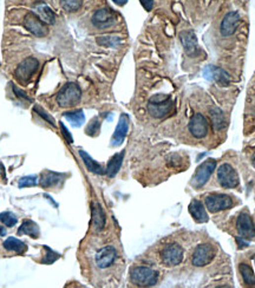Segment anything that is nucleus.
Returning a JSON list of instances; mask_svg holds the SVG:
<instances>
[{"label": "nucleus", "instance_id": "nucleus-1", "mask_svg": "<svg viewBox=\"0 0 255 288\" xmlns=\"http://www.w3.org/2000/svg\"><path fill=\"white\" fill-rule=\"evenodd\" d=\"M174 104L170 96L168 95H155L149 100L148 111L155 118H163L173 111Z\"/></svg>", "mask_w": 255, "mask_h": 288}, {"label": "nucleus", "instance_id": "nucleus-2", "mask_svg": "<svg viewBox=\"0 0 255 288\" xmlns=\"http://www.w3.org/2000/svg\"><path fill=\"white\" fill-rule=\"evenodd\" d=\"M158 274L148 267H134L130 271L131 283L139 287H151L157 284Z\"/></svg>", "mask_w": 255, "mask_h": 288}, {"label": "nucleus", "instance_id": "nucleus-3", "mask_svg": "<svg viewBox=\"0 0 255 288\" xmlns=\"http://www.w3.org/2000/svg\"><path fill=\"white\" fill-rule=\"evenodd\" d=\"M82 97V91L76 83H68L57 95V103L63 108L73 107Z\"/></svg>", "mask_w": 255, "mask_h": 288}, {"label": "nucleus", "instance_id": "nucleus-4", "mask_svg": "<svg viewBox=\"0 0 255 288\" xmlns=\"http://www.w3.org/2000/svg\"><path fill=\"white\" fill-rule=\"evenodd\" d=\"M232 206V197L226 194H211L206 197V207L211 213L226 211Z\"/></svg>", "mask_w": 255, "mask_h": 288}, {"label": "nucleus", "instance_id": "nucleus-5", "mask_svg": "<svg viewBox=\"0 0 255 288\" xmlns=\"http://www.w3.org/2000/svg\"><path fill=\"white\" fill-rule=\"evenodd\" d=\"M215 168H217V161L208 160L203 162V163L197 168L196 173H195L193 181H191L193 187L195 188L203 187V185L208 182V180L211 178L213 172L215 170Z\"/></svg>", "mask_w": 255, "mask_h": 288}, {"label": "nucleus", "instance_id": "nucleus-6", "mask_svg": "<svg viewBox=\"0 0 255 288\" xmlns=\"http://www.w3.org/2000/svg\"><path fill=\"white\" fill-rule=\"evenodd\" d=\"M218 180L221 187L223 188H235L239 185V176L234 168L230 164L224 163L219 168Z\"/></svg>", "mask_w": 255, "mask_h": 288}, {"label": "nucleus", "instance_id": "nucleus-7", "mask_svg": "<svg viewBox=\"0 0 255 288\" xmlns=\"http://www.w3.org/2000/svg\"><path fill=\"white\" fill-rule=\"evenodd\" d=\"M161 259L167 266L172 267L180 265L183 259L182 248L176 244L166 246L161 252Z\"/></svg>", "mask_w": 255, "mask_h": 288}, {"label": "nucleus", "instance_id": "nucleus-8", "mask_svg": "<svg viewBox=\"0 0 255 288\" xmlns=\"http://www.w3.org/2000/svg\"><path fill=\"white\" fill-rule=\"evenodd\" d=\"M215 252L211 245L203 244L195 248L193 254V265L196 267L207 266L214 259Z\"/></svg>", "mask_w": 255, "mask_h": 288}, {"label": "nucleus", "instance_id": "nucleus-9", "mask_svg": "<svg viewBox=\"0 0 255 288\" xmlns=\"http://www.w3.org/2000/svg\"><path fill=\"white\" fill-rule=\"evenodd\" d=\"M38 69V61L34 57L24 59L16 70V77L20 82H28Z\"/></svg>", "mask_w": 255, "mask_h": 288}, {"label": "nucleus", "instance_id": "nucleus-10", "mask_svg": "<svg viewBox=\"0 0 255 288\" xmlns=\"http://www.w3.org/2000/svg\"><path fill=\"white\" fill-rule=\"evenodd\" d=\"M189 131L196 139H203L208 133V122L202 113H195L189 121Z\"/></svg>", "mask_w": 255, "mask_h": 288}, {"label": "nucleus", "instance_id": "nucleus-11", "mask_svg": "<svg viewBox=\"0 0 255 288\" xmlns=\"http://www.w3.org/2000/svg\"><path fill=\"white\" fill-rule=\"evenodd\" d=\"M236 228H238V232L241 238L250 240L255 236V226L253 220L247 213H242L239 215L238 221H236Z\"/></svg>", "mask_w": 255, "mask_h": 288}, {"label": "nucleus", "instance_id": "nucleus-12", "mask_svg": "<svg viewBox=\"0 0 255 288\" xmlns=\"http://www.w3.org/2000/svg\"><path fill=\"white\" fill-rule=\"evenodd\" d=\"M115 19V14L109 8H100L92 16V24L98 29H107L113 25Z\"/></svg>", "mask_w": 255, "mask_h": 288}, {"label": "nucleus", "instance_id": "nucleus-13", "mask_svg": "<svg viewBox=\"0 0 255 288\" xmlns=\"http://www.w3.org/2000/svg\"><path fill=\"white\" fill-rule=\"evenodd\" d=\"M24 26L37 37H44L47 35V29L45 24L34 13H28L24 20Z\"/></svg>", "mask_w": 255, "mask_h": 288}, {"label": "nucleus", "instance_id": "nucleus-14", "mask_svg": "<svg viewBox=\"0 0 255 288\" xmlns=\"http://www.w3.org/2000/svg\"><path fill=\"white\" fill-rule=\"evenodd\" d=\"M117 257V252L112 246H107V247L102 248L101 251L97 252L96 254V265H97L100 268L104 269L110 267L113 263V261L116 260Z\"/></svg>", "mask_w": 255, "mask_h": 288}, {"label": "nucleus", "instance_id": "nucleus-15", "mask_svg": "<svg viewBox=\"0 0 255 288\" xmlns=\"http://www.w3.org/2000/svg\"><path fill=\"white\" fill-rule=\"evenodd\" d=\"M240 23V14L238 12H228L221 23L220 32L223 37H229L236 31Z\"/></svg>", "mask_w": 255, "mask_h": 288}, {"label": "nucleus", "instance_id": "nucleus-16", "mask_svg": "<svg viewBox=\"0 0 255 288\" xmlns=\"http://www.w3.org/2000/svg\"><path fill=\"white\" fill-rule=\"evenodd\" d=\"M180 39L188 56L194 57L199 53V45H197V39L194 32L183 31L180 34Z\"/></svg>", "mask_w": 255, "mask_h": 288}, {"label": "nucleus", "instance_id": "nucleus-17", "mask_svg": "<svg viewBox=\"0 0 255 288\" xmlns=\"http://www.w3.org/2000/svg\"><path fill=\"white\" fill-rule=\"evenodd\" d=\"M205 76L208 79L214 80L219 85L228 86L230 84V77L223 69L218 67H208L205 70Z\"/></svg>", "mask_w": 255, "mask_h": 288}, {"label": "nucleus", "instance_id": "nucleus-18", "mask_svg": "<svg viewBox=\"0 0 255 288\" xmlns=\"http://www.w3.org/2000/svg\"><path fill=\"white\" fill-rule=\"evenodd\" d=\"M129 130V117L127 115H122L119 117L118 124H117V128L115 130V134H113L112 140H111V145L112 146H118L121 145L124 141L125 137H127Z\"/></svg>", "mask_w": 255, "mask_h": 288}, {"label": "nucleus", "instance_id": "nucleus-19", "mask_svg": "<svg viewBox=\"0 0 255 288\" xmlns=\"http://www.w3.org/2000/svg\"><path fill=\"white\" fill-rule=\"evenodd\" d=\"M35 12L36 16H37L41 22L45 24H49V25H52L56 22V16L53 13V11L44 2H38L35 6Z\"/></svg>", "mask_w": 255, "mask_h": 288}, {"label": "nucleus", "instance_id": "nucleus-20", "mask_svg": "<svg viewBox=\"0 0 255 288\" xmlns=\"http://www.w3.org/2000/svg\"><path fill=\"white\" fill-rule=\"evenodd\" d=\"M189 213H190L193 218L199 223H205L208 221V215H207L205 207L199 200H193L189 205Z\"/></svg>", "mask_w": 255, "mask_h": 288}, {"label": "nucleus", "instance_id": "nucleus-21", "mask_svg": "<svg viewBox=\"0 0 255 288\" xmlns=\"http://www.w3.org/2000/svg\"><path fill=\"white\" fill-rule=\"evenodd\" d=\"M92 224L96 232H101L106 226V214L100 203H92Z\"/></svg>", "mask_w": 255, "mask_h": 288}, {"label": "nucleus", "instance_id": "nucleus-22", "mask_svg": "<svg viewBox=\"0 0 255 288\" xmlns=\"http://www.w3.org/2000/svg\"><path fill=\"white\" fill-rule=\"evenodd\" d=\"M209 115H211L212 124L217 131L222 130L227 127V121L226 117H224L223 112L221 109H219L217 107H213L209 109Z\"/></svg>", "mask_w": 255, "mask_h": 288}, {"label": "nucleus", "instance_id": "nucleus-23", "mask_svg": "<svg viewBox=\"0 0 255 288\" xmlns=\"http://www.w3.org/2000/svg\"><path fill=\"white\" fill-rule=\"evenodd\" d=\"M123 158H124V151L113 155L112 157H111V160L109 161V163H108V167L106 169V174L109 178H115L117 175V173L121 169Z\"/></svg>", "mask_w": 255, "mask_h": 288}, {"label": "nucleus", "instance_id": "nucleus-24", "mask_svg": "<svg viewBox=\"0 0 255 288\" xmlns=\"http://www.w3.org/2000/svg\"><path fill=\"white\" fill-rule=\"evenodd\" d=\"M79 155H80V157H82L84 164H85L86 168H88L89 172L98 174V175H103V174L106 173V170L103 169V167H102L100 163H97L94 158L90 157V155L88 154V152H85L84 150H79Z\"/></svg>", "mask_w": 255, "mask_h": 288}, {"label": "nucleus", "instance_id": "nucleus-25", "mask_svg": "<svg viewBox=\"0 0 255 288\" xmlns=\"http://www.w3.org/2000/svg\"><path fill=\"white\" fill-rule=\"evenodd\" d=\"M18 234H19V235L25 234V235H29V236H31V238L37 239V238H39L40 230H39L38 224L36 223V222L31 221V220H26V221H24L22 226L19 227Z\"/></svg>", "mask_w": 255, "mask_h": 288}, {"label": "nucleus", "instance_id": "nucleus-26", "mask_svg": "<svg viewBox=\"0 0 255 288\" xmlns=\"http://www.w3.org/2000/svg\"><path fill=\"white\" fill-rule=\"evenodd\" d=\"M4 248L8 252H14L17 254H24L28 250L26 245L24 244L23 241L18 240L16 238H7V240H5V242L2 244Z\"/></svg>", "mask_w": 255, "mask_h": 288}, {"label": "nucleus", "instance_id": "nucleus-27", "mask_svg": "<svg viewBox=\"0 0 255 288\" xmlns=\"http://www.w3.org/2000/svg\"><path fill=\"white\" fill-rule=\"evenodd\" d=\"M64 117L68 119L73 127L79 128L85 121V116L82 110H76V111H69V112H64Z\"/></svg>", "mask_w": 255, "mask_h": 288}, {"label": "nucleus", "instance_id": "nucleus-28", "mask_svg": "<svg viewBox=\"0 0 255 288\" xmlns=\"http://www.w3.org/2000/svg\"><path fill=\"white\" fill-rule=\"evenodd\" d=\"M61 179H62V175H59V174L52 173V172H46V173L43 174V176H41L40 185L43 188L53 187V185H56L57 183L61 181Z\"/></svg>", "mask_w": 255, "mask_h": 288}, {"label": "nucleus", "instance_id": "nucleus-29", "mask_svg": "<svg viewBox=\"0 0 255 288\" xmlns=\"http://www.w3.org/2000/svg\"><path fill=\"white\" fill-rule=\"evenodd\" d=\"M240 273H241L242 279H244L246 285H250V286H254L255 285V275L253 269L250 266L246 265V263H241L240 265Z\"/></svg>", "mask_w": 255, "mask_h": 288}, {"label": "nucleus", "instance_id": "nucleus-30", "mask_svg": "<svg viewBox=\"0 0 255 288\" xmlns=\"http://www.w3.org/2000/svg\"><path fill=\"white\" fill-rule=\"evenodd\" d=\"M61 5L68 12H74L82 7L83 0H61Z\"/></svg>", "mask_w": 255, "mask_h": 288}, {"label": "nucleus", "instance_id": "nucleus-31", "mask_svg": "<svg viewBox=\"0 0 255 288\" xmlns=\"http://www.w3.org/2000/svg\"><path fill=\"white\" fill-rule=\"evenodd\" d=\"M97 43L102 45V46H107V47H116L121 44V39L118 37H100L97 39Z\"/></svg>", "mask_w": 255, "mask_h": 288}, {"label": "nucleus", "instance_id": "nucleus-32", "mask_svg": "<svg viewBox=\"0 0 255 288\" xmlns=\"http://www.w3.org/2000/svg\"><path fill=\"white\" fill-rule=\"evenodd\" d=\"M0 221L5 224L6 227H13L16 226L18 218L17 216L11 212H4L0 214Z\"/></svg>", "mask_w": 255, "mask_h": 288}, {"label": "nucleus", "instance_id": "nucleus-33", "mask_svg": "<svg viewBox=\"0 0 255 288\" xmlns=\"http://www.w3.org/2000/svg\"><path fill=\"white\" fill-rule=\"evenodd\" d=\"M44 250L46 251V254L44 255L43 260H41V263H45V265H51V263L55 262L56 260L59 259V254L55 253L51 248L47 247V246H44Z\"/></svg>", "mask_w": 255, "mask_h": 288}, {"label": "nucleus", "instance_id": "nucleus-34", "mask_svg": "<svg viewBox=\"0 0 255 288\" xmlns=\"http://www.w3.org/2000/svg\"><path fill=\"white\" fill-rule=\"evenodd\" d=\"M38 184V178L36 175H30L22 178L18 182L19 188H26V187H34V185Z\"/></svg>", "mask_w": 255, "mask_h": 288}, {"label": "nucleus", "instance_id": "nucleus-35", "mask_svg": "<svg viewBox=\"0 0 255 288\" xmlns=\"http://www.w3.org/2000/svg\"><path fill=\"white\" fill-rule=\"evenodd\" d=\"M100 129H101L100 119L94 118L88 124V127H86L85 131H86V134L89 135V136H97L98 133H100Z\"/></svg>", "mask_w": 255, "mask_h": 288}, {"label": "nucleus", "instance_id": "nucleus-36", "mask_svg": "<svg viewBox=\"0 0 255 288\" xmlns=\"http://www.w3.org/2000/svg\"><path fill=\"white\" fill-rule=\"evenodd\" d=\"M34 110L36 111V112L38 113L39 116H40V117H43V118L45 119V121H46V122H49L51 125H55V119H53L52 117H51V116L49 115V113L46 112V111H44L43 109H41L40 107L36 106V107L34 108Z\"/></svg>", "mask_w": 255, "mask_h": 288}, {"label": "nucleus", "instance_id": "nucleus-37", "mask_svg": "<svg viewBox=\"0 0 255 288\" xmlns=\"http://www.w3.org/2000/svg\"><path fill=\"white\" fill-rule=\"evenodd\" d=\"M59 127H61V130H62L63 136H64V139L68 141V143H73V136H71V134L69 133V130L67 129V127H65V125H64V123L59 122Z\"/></svg>", "mask_w": 255, "mask_h": 288}, {"label": "nucleus", "instance_id": "nucleus-38", "mask_svg": "<svg viewBox=\"0 0 255 288\" xmlns=\"http://www.w3.org/2000/svg\"><path fill=\"white\" fill-rule=\"evenodd\" d=\"M12 88H13V91H14V94H16V95L18 96V97L23 98V100H26V101H29V102L31 101V100H30V98L28 97V95H26L25 92H24V91H22V90H20L19 88H17L16 85H13V86H12Z\"/></svg>", "mask_w": 255, "mask_h": 288}, {"label": "nucleus", "instance_id": "nucleus-39", "mask_svg": "<svg viewBox=\"0 0 255 288\" xmlns=\"http://www.w3.org/2000/svg\"><path fill=\"white\" fill-rule=\"evenodd\" d=\"M140 1L146 11L152 10V6H154V0H140Z\"/></svg>", "mask_w": 255, "mask_h": 288}, {"label": "nucleus", "instance_id": "nucleus-40", "mask_svg": "<svg viewBox=\"0 0 255 288\" xmlns=\"http://www.w3.org/2000/svg\"><path fill=\"white\" fill-rule=\"evenodd\" d=\"M113 2H115L116 5H118V6H123V5H125L128 2V0H112Z\"/></svg>", "mask_w": 255, "mask_h": 288}, {"label": "nucleus", "instance_id": "nucleus-41", "mask_svg": "<svg viewBox=\"0 0 255 288\" xmlns=\"http://www.w3.org/2000/svg\"><path fill=\"white\" fill-rule=\"evenodd\" d=\"M6 235V230H5V228L0 224V236H5Z\"/></svg>", "mask_w": 255, "mask_h": 288}]
</instances>
